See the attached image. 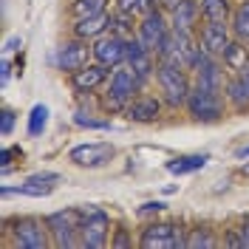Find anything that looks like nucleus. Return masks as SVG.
Instances as JSON below:
<instances>
[{
  "label": "nucleus",
  "instance_id": "1",
  "mask_svg": "<svg viewBox=\"0 0 249 249\" xmlns=\"http://www.w3.org/2000/svg\"><path fill=\"white\" fill-rule=\"evenodd\" d=\"M139 77L133 74V68L127 65H119L110 71V79L105 82V91H102V108L110 110V113H124V108L142 93Z\"/></svg>",
  "mask_w": 249,
  "mask_h": 249
},
{
  "label": "nucleus",
  "instance_id": "2",
  "mask_svg": "<svg viewBox=\"0 0 249 249\" xmlns=\"http://www.w3.org/2000/svg\"><path fill=\"white\" fill-rule=\"evenodd\" d=\"M156 85H159V96L164 99L167 108H184L187 96L193 91L190 71L164 60H159V65H156Z\"/></svg>",
  "mask_w": 249,
  "mask_h": 249
},
{
  "label": "nucleus",
  "instance_id": "3",
  "mask_svg": "<svg viewBox=\"0 0 249 249\" xmlns=\"http://www.w3.org/2000/svg\"><path fill=\"white\" fill-rule=\"evenodd\" d=\"M224 102H227L224 91H213V88L193 85V91H190V96H187L184 108L196 122L213 124V122H221V119H224V110H227Z\"/></svg>",
  "mask_w": 249,
  "mask_h": 249
},
{
  "label": "nucleus",
  "instance_id": "4",
  "mask_svg": "<svg viewBox=\"0 0 249 249\" xmlns=\"http://www.w3.org/2000/svg\"><path fill=\"white\" fill-rule=\"evenodd\" d=\"M6 232L12 235V244L20 249H46L51 247V238H48V227L46 221L40 218H31V215H23V218H12L6 224Z\"/></svg>",
  "mask_w": 249,
  "mask_h": 249
},
{
  "label": "nucleus",
  "instance_id": "5",
  "mask_svg": "<svg viewBox=\"0 0 249 249\" xmlns=\"http://www.w3.org/2000/svg\"><path fill=\"white\" fill-rule=\"evenodd\" d=\"M196 51H198V40H193V31L170 29L167 37L161 40V46L156 48V57L164 62H176V65H181V68L190 71Z\"/></svg>",
  "mask_w": 249,
  "mask_h": 249
},
{
  "label": "nucleus",
  "instance_id": "6",
  "mask_svg": "<svg viewBox=\"0 0 249 249\" xmlns=\"http://www.w3.org/2000/svg\"><path fill=\"white\" fill-rule=\"evenodd\" d=\"M79 221H82L79 207L46 215V227L51 232V247H57V249L79 247Z\"/></svg>",
  "mask_w": 249,
  "mask_h": 249
},
{
  "label": "nucleus",
  "instance_id": "7",
  "mask_svg": "<svg viewBox=\"0 0 249 249\" xmlns=\"http://www.w3.org/2000/svg\"><path fill=\"white\" fill-rule=\"evenodd\" d=\"M82 221H79V247L85 249H99L108 244L110 232V218L99 207H79Z\"/></svg>",
  "mask_w": 249,
  "mask_h": 249
},
{
  "label": "nucleus",
  "instance_id": "8",
  "mask_svg": "<svg viewBox=\"0 0 249 249\" xmlns=\"http://www.w3.org/2000/svg\"><path fill=\"white\" fill-rule=\"evenodd\" d=\"M124 65L133 68V74L139 77L142 85H147L150 79H156V65H159V57H156L150 48L142 43L139 37H127L124 40Z\"/></svg>",
  "mask_w": 249,
  "mask_h": 249
},
{
  "label": "nucleus",
  "instance_id": "9",
  "mask_svg": "<svg viewBox=\"0 0 249 249\" xmlns=\"http://www.w3.org/2000/svg\"><path fill=\"white\" fill-rule=\"evenodd\" d=\"M139 247H144V249H181V247H187V235L178 224H147L139 235Z\"/></svg>",
  "mask_w": 249,
  "mask_h": 249
},
{
  "label": "nucleus",
  "instance_id": "10",
  "mask_svg": "<svg viewBox=\"0 0 249 249\" xmlns=\"http://www.w3.org/2000/svg\"><path fill=\"white\" fill-rule=\"evenodd\" d=\"M113 144L110 142H85V144H77L68 150V161L77 164V167H88V170H96V167H105L110 159H113Z\"/></svg>",
  "mask_w": 249,
  "mask_h": 249
},
{
  "label": "nucleus",
  "instance_id": "11",
  "mask_svg": "<svg viewBox=\"0 0 249 249\" xmlns=\"http://www.w3.org/2000/svg\"><path fill=\"white\" fill-rule=\"evenodd\" d=\"M167 31H170V17H167V12H164V9H153V12L142 15L136 37L156 54V48L161 46V40L167 37Z\"/></svg>",
  "mask_w": 249,
  "mask_h": 249
},
{
  "label": "nucleus",
  "instance_id": "12",
  "mask_svg": "<svg viewBox=\"0 0 249 249\" xmlns=\"http://www.w3.org/2000/svg\"><path fill=\"white\" fill-rule=\"evenodd\" d=\"M57 181H62L60 173L43 170V173H34V176H29V178H26L20 187L3 184V187H0V193H3V198H9V196H31V198H43V196H48V193L57 187Z\"/></svg>",
  "mask_w": 249,
  "mask_h": 249
},
{
  "label": "nucleus",
  "instance_id": "13",
  "mask_svg": "<svg viewBox=\"0 0 249 249\" xmlns=\"http://www.w3.org/2000/svg\"><path fill=\"white\" fill-rule=\"evenodd\" d=\"M88 57H93V54H91V43L74 37V40H65V43L57 48L54 62H57V68H60V71L74 74V71H79L82 65H88Z\"/></svg>",
  "mask_w": 249,
  "mask_h": 249
},
{
  "label": "nucleus",
  "instance_id": "14",
  "mask_svg": "<svg viewBox=\"0 0 249 249\" xmlns=\"http://www.w3.org/2000/svg\"><path fill=\"white\" fill-rule=\"evenodd\" d=\"M108 79H110V68L93 60V62L82 65L79 71L71 74V88H74L79 96H85V93H93V91H99V88H105Z\"/></svg>",
  "mask_w": 249,
  "mask_h": 249
},
{
  "label": "nucleus",
  "instance_id": "15",
  "mask_svg": "<svg viewBox=\"0 0 249 249\" xmlns=\"http://www.w3.org/2000/svg\"><path fill=\"white\" fill-rule=\"evenodd\" d=\"M91 54L96 62H102L108 68H119V65H124V37L113 34V31L96 37L91 43Z\"/></svg>",
  "mask_w": 249,
  "mask_h": 249
},
{
  "label": "nucleus",
  "instance_id": "16",
  "mask_svg": "<svg viewBox=\"0 0 249 249\" xmlns=\"http://www.w3.org/2000/svg\"><path fill=\"white\" fill-rule=\"evenodd\" d=\"M232 43V29L227 23H215V20H207L201 29H198V46L213 54V57H221L224 48Z\"/></svg>",
  "mask_w": 249,
  "mask_h": 249
},
{
  "label": "nucleus",
  "instance_id": "17",
  "mask_svg": "<svg viewBox=\"0 0 249 249\" xmlns=\"http://www.w3.org/2000/svg\"><path fill=\"white\" fill-rule=\"evenodd\" d=\"M161 108H164V99L161 96H150V93H139L127 108H124V116L130 122L139 124H150L161 119Z\"/></svg>",
  "mask_w": 249,
  "mask_h": 249
},
{
  "label": "nucleus",
  "instance_id": "18",
  "mask_svg": "<svg viewBox=\"0 0 249 249\" xmlns=\"http://www.w3.org/2000/svg\"><path fill=\"white\" fill-rule=\"evenodd\" d=\"M167 17H170V29L193 31L198 26V17H201V3H196V0H176L167 9Z\"/></svg>",
  "mask_w": 249,
  "mask_h": 249
},
{
  "label": "nucleus",
  "instance_id": "19",
  "mask_svg": "<svg viewBox=\"0 0 249 249\" xmlns=\"http://www.w3.org/2000/svg\"><path fill=\"white\" fill-rule=\"evenodd\" d=\"M110 17H113V15L102 12V15H93V17H82V20H77V23H74V37L93 43L96 37H102V34H108V31H110Z\"/></svg>",
  "mask_w": 249,
  "mask_h": 249
},
{
  "label": "nucleus",
  "instance_id": "20",
  "mask_svg": "<svg viewBox=\"0 0 249 249\" xmlns=\"http://www.w3.org/2000/svg\"><path fill=\"white\" fill-rule=\"evenodd\" d=\"M224 96H227V102H230L235 110H247L249 108V79L244 77L241 71L232 74V77H227Z\"/></svg>",
  "mask_w": 249,
  "mask_h": 249
},
{
  "label": "nucleus",
  "instance_id": "21",
  "mask_svg": "<svg viewBox=\"0 0 249 249\" xmlns=\"http://www.w3.org/2000/svg\"><path fill=\"white\" fill-rule=\"evenodd\" d=\"M207 161H210V153H187V156L170 159L164 167H167V173H173V176H190V173L204 170Z\"/></svg>",
  "mask_w": 249,
  "mask_h": 249
},
{
  "label": "nucleus",
  "instance_id": "22",
  "mask_svg": "<svg viewBox=\"0 0 249 249\" xmlns=\"http://www.w3.org/2000/svg\"><path fill=\"white\" fill-rule=\"evenodd\" d=\"M221 62L227 65V71H232V74H238V71H244L249 65V48L247 43H241V40H235L224 48V54H221Z\"/></svg>",
  "mask_w": 249,
  "mask_h": 249
},
{
  "label": "nucleus",
  "instance_id": "23",
  "mask_svg": "<svg viewBox=\"0 0 249 249\" xmlns=\"http://www.w3.org/2000/svg\"><path fill=\"white\" fill-rule=\"evenodd\" d=\"M110 31L113 34H119V37H133L136 29H139V23H136V15L133 12H122V9H116V12H110Z\"/></svg>",
  "mask_w": 249,
  "mask_h": 249
},
{
  "label": "nucleus",
  "instance_id": "24",
  "mask_svg": "<svg viewBox=\"0 0 249 249\" xmlns=\"http://www.w3.org/2000/svg\"><path fill=\"white\" fill-rule=\"evenodd\" d=\"M230 29H232L235 40H241V43H247V46H249V0H244V3L232 12Z\"/></svg>",
  "mask_w": 249,
  "mask_h": 249
},
{
  "label": "nucleus",
  "instance_id": "25",
  "mask_svg": "<svg viewBox=\"0 0 249 249\" xmlns=\"http://www.w3.org/2000/svg\"><path fill=\"white\" fill-rule=\"evenodd\" d=\"M213 249L218 247V238L213 235V230L207 227H196V230H187V249Z\"/></svg>",
  "mask_w": 249,
  "mask_h": 249
},
{
  "label": "nucleus",
  "instance_id": "26",
  "mask_svg": "<svg viewBox=\"0 0 249 249\" xmlns=\"http://www.w3.org/2000/svg\"><path fill=\"white\" fill-rule=\"evenodd\" d=\"M201 3V15L215 23H227L230 20V0H198Z\"/></svg>",
  "mask_w": 249,
  "mask_h": 249
},
{
  "label": "nucleus",
  "instance_id": "27",
  "mask_svg": "<svg viewBox=\"0 0 249 249\" xmlns=\"http://www.w3.org/2000/svg\"><path fill=\"white\" fill-rule=\"evenodd\" d=\"M102 12H108V0H74L71 3V15L77 17V20L102 15Z\"/></svg>",
  "mask_w": 249,
  "mask_h": 249
},
{
  "label": "nucleus",
  "instance_id": "28",
  "mask_svg": "<svg viewBox=\"0 0 249 249\" xmlns=\"http://www.w3.org/2000/svg\"><path fill=\"white\" fill-rule=\"evenodd\" d=\"M48 108L46 105H34V108L29 110V136H43L46 133V127H48Z\"/></svg>",
  "mask_w": 249,
  "mask_h": 249
},
{
  "label": "nucleus",
  "instance_id": "29",
  "mask_svg": "<svg viewBox=\"0 0 249 249\" xmlns=\"http://www.w3.org/2000/svg\"><path fill=\"white\" fill-rule=\"evenodd\" d=\"M74 124L82 127V130H110L108 119H96L93 113H85V110H77L74 113Z\"/></svg>",
  "mask_w": 249,
  "mask_h": 249
},
{
  "label": "nucleus",
  "instance_id": "30",
  "mask_svg": "<svg viewBox=\"0 0 249 249\" xmlns=\"http://www.w3.org/2000/svg\"><path fill=\"white\" fill-rule=\"evenodd\" d=\"M15 122H17V113L12 108H3V110H0V133H3L6 139L15 133Z\"/></svg>",
  "mask_w": 249,
  "mask_h": 249
},
{
  "label": "nucleus",
  "instance_id": "31",
  "mask_svg": "<svg viewBox=\"0 0 249 249\" xmlns=\"http://www.w3.org/2000/svg\"><path fill=\"white\" fill-rule=\"evenodd\" d=\"M15 156H23V150L20 147H3V153H0V167H3V173H12V159Z\"/></svg>",
  "mask_w": 249,
  "mask_h": 249
},
{
  "label": "nucleus",
  "instance_id": "32",
  "mask_svg": "<svg viewBox=\"0 0 249 249\" xmlns=\"http://www.w3.org/2000/svg\"><path fill=\"white\" fill-rule=\"evenodd\" d=\"M164 210H167L164 201H144L139 207V215H153V213H164Z\"/></svg>",
  "mask_w": 249,
  "mask_h": 249
},
{
  "label": "nucleus",
  "instance_id": "33",
  "mask_svg": "<svg viewBox=\"0 0 249 249\" xmlns=\"http://www.w3.org/2000/svg\"><path fill=\"white\" fill-rule=\"evenodd\" d=\"M110 247H133V238L127 235V230H116V235L110 238Z\"/></svg>",
  "mask_w": 249,
  "mask_h": 249
},
{
  "label": "nucleus",
  "instance_id": "34",
  "mask_svg": "<svg viewBox=\"0 0 249 249\" xmlns=\"http://www.w3.org/2000/svg\"><path fill=\"white\" fill-rule=\"evenodd\" d=\"M9 79H12V60H9V57H3V62H0V85L6 88V85H9Z\"/></svg>",
  "mask_w": 249,
  "mask_h": 249
},
{
  "label": "nucleus",
  "instance_id": "35",
  "mask_svg": "<svg viewBox=\"0 0 249 249\" xmlns=\"http://www.w3.org/2000/svg\"><path fill=\"white\" fill-rule=\"evenodd\" d=\"M23 48V37H9L6 43H3V54H15Z\"/></svg>",
  "mask_w": 249,
  "mask_h": 249
},
{
  "label": "nucleus",
  "instance_id": "36",
  "mask_svg": "<svg viewBox=\"0 0 249 249\" xmlns=\"http://www.w3.org/2000/svg\"><path fill=\"white\" fill-rule=\"evenodd\" d=\"M238 235H241V247H249V215H247V221L241 224V230H238Z\"/></svg>",
  "mask_w": 249,
  "mask_h": 249
},
{
  "label": "nucleus",
  "instance_id": "37",
  "mask_svg": "<svg viewBox=\"0 0 249 249\" xmlns=\"http://www.w3.org/2000/svg\"><path fill=\"white\" fill-rule=\"evenodd\" d=\"M235 156H238V159H247V161H249V144L238 147V153H235Z\"/></svg>",
  "mask_w": 249,
  "mask_h": 249
},
{
  "label": "nucleus",
  "instance_id": "38",
  "mask_svg": "<svg viewBox=\"0 0 249 249\" xmlns=\"http://www.w3.org/2000/svg\"><path fill=\"white\" fill-rule=\"evenodd\" d=\"M173 3H176V0H159V9H164V12H167Z\"/></svg>",
  "mask_w": 249,
  "mask_h": 249
}]
</instances>
